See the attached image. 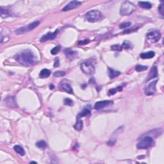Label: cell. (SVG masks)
I'll use <instances>...</instances> for the list:
<instances>
[{"label":"cell","instance_id":"1","mask_svg":"<svg viewBox=\"0 0 164 164\" xmlns=\"http://www.w3.org/2000/svg\"><path fill=\"white\" fill-rule=\"evenodd\" d=\"M15 60L24 66H31L37 61L35 54L30 50H24L18 53L15 56Z\"/></svg>","mask_w":164,"mask_h":164},{"label":"cell","instance_id":"2","mask_svg":"<svg viewBox=\"0 0 164 164\" xmlns=\"http://www.w3.org/2000/svg\"><path fill=\"white\" fill-rule=\"evenodd\" d=\"M136 10V6L132 2L125 1L122 3L120 8V14L121 15H129Z\"/></svg>","mask_w":164,"mask_h":164},{"label":"cell","instance_id":"3","mask_svg":"<svg viewBox=\"0 0 164 164\" xmlns=\"http://www.w3.org/2000/svg\"><path fill=\"white\" fill-rule=\"evenodd\" d=\"M143 138H140V141L136 144V147L139 149H146L150 147L155 144L153 138L150 136H142Z\"/></svg>","mask_w":164,"mask_h":164},{"label":"cell","instance_id":"4","mask_svg":"<svg viewBox=\"0 0 164 164\" xmlns=\"http://www.w3.org/2000/svg\"><path fill=\"white\" fill-rule=\"evenodd\" d=\"M39 24H40L39 21H34V22L31 23V24H28V25L26 26L19 28V29H18L15 31V33H16L17 34H18V35L25 34V33L28 32V31H31V30L35 29L36 27L38 26Z\"/></svg>","mask_w":164,"mask_h":164},{"label":"cell","instance_id":"5","mask_svg":"<svg viewBox=\"0 0 164 164\" xmlns=\"http://www.w3.org/2000/svg\"><path fill=\"white\" fill-rule=\"evenodd\" d=\"M101 16V12L97 10H92L89 11L85 15V18L87 21L91 23H94L98 21Z\"/></svg>","mask_w":164,"mask_h":164},{"label":"cell","instance_id":"6","mask_svg":"<svg viewBox=\"0 0 164 164\" xmlns=\"http://www.w3.org/2000/svg\"><path fill=\"white\" fill-rule=\"evenodd\" d=\"M82 71L87 74H92L94 73V65L90 62H83L80 65Z\"/></svg>","mask_w":164,"mask_h":164},{"label":"cell","instance_id":"7","mask_svg":"<svg viewBox=\"0 0 164 164\" xmlns=\"http://www.w3.org/2000/svg\"><path fill=\"white\" fill-rule=\"evenodd\" d=\"M161 37H162V35H161L160 32L158 30L151 31L147 33V39L151 43L157 42L161 39Z\"/></svg>","mask_w":164,"mask_h":164},{"label":"cell","instance_id":"8","mask_svg":"<svg viewBox=\"0 0 164 164\" xmlns=\"http://www.w3.org/2000/svg\"><path fill=\"white\" fill-rule=\"evenodd\" d=\"M124 131V126H121V127L118 128L113 133V134L112 135L111 137H110V140L108 142H107V144L109 146H114L115 144L117 142V138L119 136V135H120Z\"/></svg>","mask_w":164,"mask_h":164},{"label":"cell","instance_id":"9","mask_svg":"<svg viewBox=\"0 0 164 164\" xmlns=\"http://www.w3.org/2000/svg\"><path fill=\"white\" fill-rule=\"evenodd\" d=\"M158 80H155L151 82L150 83L147 85L146 86V87L145 88V94L147 96H151L153 95L156 92V85L157 83Z\"/></svg>","mask_w":164,"mask_h":164},{"label":"cell","instance_id":"10","mask_svg":"<svg viewBox=\"0 0 164 164\" xmlns=\"http://www.w3.org/2000/svg\"><path fill=\"white\" fill-rule=\"evenodd\" d=\"M59 88H60V90L69 93V94H73V90L72 89L71 86L70 85L69 83L66 81L65 80H62V81L60 82V84H59Z\"/></svg>","mask_w":164,"mask_h":164},{"label":"cell","instance_id":"11","mask_svg":"<svg viewBox=\"0 0 164 164\" xmlns=\"http://www.w3.org/2000/svg\"><path fill=\"white\" fill-rule=\"evenodd\" d=\"M81 3L78 1H72L70 3H69L65 7L63 8L62 11L63 12H66V11L74 9V8H77V7H80L81 5Z\"/></svg>","mask_w":164,"mask_h":164},{"label":"cell","instance_id":"12","mask_svg":"<svg viewBox=\"0 0 164 164\" xmlns=\"http://www.w3.org/2000/svg\"><path fill=\"white\" fill-rule=\"evenodd\" d=\"M58 30H56L54 32L51 33V32H49L47 33L46 35H44L42 37H41V39H40V41L42 42H44L47 41L49 40H53L56 38V36H57V33H58Z\"/></svg>","mask_w":164,"mask_h":164},{"label":"cell","instance_id":"13","mask_svg":"<svg viewBox=\"0 0 164 164\" xmlns=\"http://www.w3.org/2000/svg\"><path fill=\"white\" fill-rule=\"evenodd\" d=\"M113 103V102L111 100H104L101 101H98L94 105V108L96 110H100V109L103 108L105 107L106 106L110 105Z\"/></svg>","mask_w":164,"mask_h":164},{"label":"cell","instance_id":"14","mask_svg":"<svg viewBox=\"0 0 164 164\" xmlns=\"http://www.w3.org/2000/svg\"><path fill=\"white\" fill-rule=\"evenodd\" d=\"M4 102L7 105V106H8L10 108H15L18 107L15 97H13V96H8V97H7L6 99H5Z\"/></svg>","mask_w":164,"mask_h":164},{"label":"cell","instance_id":"15","mask_svg":"<svg viewBox=\"0 0 164 164\" xmlns=\"http://www.w3.org/2000/svg\"><path fill=\"white\" fill-rule=\"evenodd\" d=\"M156 77H158V69L156 66H153L151 69L150 72H149V74H148V77L147 78L146 81H149V80L155 78Z\"/></svg>","mask_w":164,"mask_h":164},{"label":"cell","instance_id":"16","mask_svg":"<svg viewBox=\"0 0 164 164\" xmlns=\"http://www.w3.org/2000/svg\"><path fill=\"white\" fill-rule=\"evenodd\" d=\"M91 114L90 109L89 108H85L81 112L79 113V114L77 116V119H80L83 117H89Z\"/></svg>","mask_w":164,"mask_h":164},{"label":"cell","instance_id":"17","mask_svg":"<svg viewBox=\"0 0 164 164\" xmlns=\"http://www.w3.org/2000/svg\"><path fill=\"white\" fill-rule=\"evenodd\" d=\"M108 76L110 77V79H113L115 78H116L117 76H119L121 74V73L118 70H116L110 68V67H108Z\"/></svg>","mask_w":164,"mask_h":164},{"label":"cell","instance_id":"18","mask_svg":"<svg viewBox=\"0 0 164 164\" xmlns=\"http://www.w3.org/2000/svg\"><path fill=\"white\" fill-rule=\"evenodd\" d=\"M155 53L152 51H148L146 53H142L140 54V58L142 59H149L155 57Z\"/></svg>","mask_w":164,"mask_h":164},{"label":"cell","instance_id":"19","mask_svg":"<svg viewBox=\"0 0 164 164\" xmlns=\"http://www.w3.org/2000/svg\"><path fill=\"white\" fill-rule=\"evenodd\" d=\"M64 53L66 55V57H68L69 58H73L74 57H75V56L76 55V52H75L74 51H73L70 49H65L64 50Z\"/></svg>","mask_w":164,"mask_h":164},{"label":"cell","instance_id":"20","mask_svg":"<svg viewBox=\"0 0 164 164\" xmlns=\"http://www.w3.org/2000/svg\"><path fill=\"white\" fill-rule=\"evenodd\" d=\"M50 74H51V72L50 70L47 69H44L40 73L39 77L41 78H48Z\"/></svg>","mask_w":164,"mask_h":164},{"label":"cell","instance_id":"21","mask_svg":"<svg viewBox=\"0 0 164 164\" xmlns=\"http://www.w3.org/2000/svg\"><path fill=\"white\" fill-rule=\"evenodd\" d=\"M83 121L81 120L80 119H77V121L75 124L74 125V128L75 129L76 131H81L82 128H83Z\"/></svg>","mask_w":164,"mask_h":164},{"label":"cell","instance_id":"22","mask_svg":"<svg viewBox=\"0 0 164 164\" xmlns=\"http://www.w3.org/2000/svg\"><path fill=\"white\" fill-rule=\"evenodd\" d=\"M139 5L141 8H146V9H150L152 7V5L151 3L147 1H139Z\"/></svg>","mask_w":164,"mask_h":164},{"label":"cell","instance_id":"23","mask_svg":"<svg viewBox=\"0 0 164 164\" xmlns=\"http://www.w3.org/2000/svg\"><path fill=\"white\" fill-rule=\"evenodd\" d=\"M0 15L2 18H6L10 15V12L8 10L3 8L2 7L0 8Z\"/></svg>","mask_w":164,"mask_h":164},{"label":"cell","instance_id":"24","mask_svg":"<svg viewBox=\"0 0 164 164\" xmlns=\"http://www.w3.org/2000/svg\"><path fill=\"white\" fill-rule=\"evenodd\" d=\"M14 149L15 150V151L18 153L19 155H21V156H24V154H25V152H24V150L23 149V148L21 146H19V145H16L14 147Z\"/></svg>","mask_w":164,"mask_h":164},{"label":"cell","instance_id":"25","mask_svg":"<svg viewBox=\"0 0 164 164\" xmlns=\"http://www.w3.org/2000/svg\"><path fill=\"white\" fill-rule=\"evenodd\" d=\"M36 146L40 149H45L47 147V143L44 140H41L36 143Z\"/></svg>","mask_w":164,"mask_h":164},{"label":"cell","instance_id":"26","mask_svg":"<svg viewBox=\"0 0 164 164\" xmlns=\"http://www.w3.org/2000/svg\"><path fill=\"white\" fill-rule=\"evenodd\" d=\"M122 48L124 49H130L133 47V45L132 44V43L129 41H125L123 42V44H122Z\"/></svg>","mask_w":164,"mask_h":164},{"label":"cell","instance_id":"27","mask_svg":"<svg viewBox=\"0 0 164 164\" xmlns=\"http://www.w3.org/2000/svg\"><path fill=\"white\" fill-rule=\"evenodd\" d=\"M122 89H123V87H118L116 89H111L109 90L108 94L109 95H114L117 92V91H121Z\"/></svg>","mask_w":164,"mask_h":164},{"label":"cell","instance_id":"28","mask_svg":"<svg viewBox=\"0 0 164 164\" xmlns=\"http://www.w3.org/2000/svg\"><path fill=\"white\" fill-rule=\"evenodd\" d=\"M147 69V66H144V65H137L135 67V70L137 72H140L142 70H146Z\"/></svg>","mask_w":164,"mask_h":164},{"label":"cell","instance_id":"29","mask_svg":"<svg viewBox=\"0 0 164 164\" xmlns=\"http://www.w3.org/2000/svg\"><path fill=\"white\" fill-rule=\"evenodd\" d=\"M64 104L65 105H67V106H73L74 105V103H73V101L72 100H70L69 98H65L64 99Z\"/></svg>","mask_w":164,"mask_h":164},{"label":"cell","instance_id":"30","mask_svg":"<svg viewBox=\"0 0 164 164\" xmlns=\"http://www.w3.org/2000/svg\"><path fill=\"white\" fill-rule=\"evenodd\" d=\"M60 49H61V47H60V46H57L53 47L51 51V54H53V55H55V54H58L59 51H60Z\"/></svg>","mask_w":164,"mask_h":164},{"label":"cell","instance_id":"31","mask_svg":"<svg viewBox=\"0 0 164 164\" xmlns=\"http://www.w3.org/2000/svg\"><path fill=\"white\" fill-rule=\"evenodd\" d=\"M158 10H159L160 14L163 16L164 15V1H161V4L160 5L159 8H158Z\"/></svg>","mask_w":164,"mask_h":164},{"label":"cell","instance_id":"32","mask_svg":"<svg viewBox=\"0 0 164 164\" xmlns=\"http://www.w3.org/2000/svg\"><path fill=\"white\" fill-rule=\"evenodd\" d=\"M131 25H132V23L131 22H125L121 24L120 26H119V28L121 29H124V28H128V27L131 26Z\"/></svg>","mask_w":164,"mask_h":164},{"label":"cell","instance_id":"33","mask_svg":"<svg viewBox=\"0 0 164 164\" xmlns=\"http://www.w3.org/2000/svg\"><path fill=\"white\" fill-rule=\"evenodd\" d=\"M65 74V73L64 71H56L53 73V76L54 77H61V76H64Z\"/></svg>","mask_w":164,"mask_h":164},{"label":"cell","instance_id":"34","mask_svg":"<svg viewBox=\"0 0 164 164\" xmlns=\"http://www.w3.org/2000/svg\"><path fill=\"white\" fill-rule=\"evenodd\" d=\"M112 50H114V51H121L123 48H122L121 46L119 45V44H116V45H113L111 46Z\"/></svg>","mask_w":164,"mask_h":164},{"label":"cell","instance_id":"35","mask_svg":"<svg viewBox=\"0 0 164 164\" xmlns=\"http://www.w3.org/2000/svg\"><path fill=\"white\" fill-rule=\"evenodd\" d=\"M140 26L138 27L137 25L135 27V28H132V29H128V30H126L124 31V34H129V33H131V32H133V31H136V30H138V28H140Z\"/></svg>","mask_w":164,"mask_h":164},{"label":"cell","instance_id":"36","mask_svg":"<svg viewBox=\"0 0 164 164\" xmlns=\"http://www.w3.org/2000/svg\"><path fill=\"white\" fill-rule=\"evenodd\" d=\"M90 42V41L89 40H84V41H80L78 42V44L80 46H81V45H85V44H88V43Z\"/></svg>","mask_w":164,"mask_h":164},{"label":"cell","instance_id":"37","mask_svg":"<svg viewBox=\"0 0 164 164\" xmlns=\"http://www.w3.org/2000/svg\"><path fill=\"white\" fill-rule=\"evenodd\" d=\"M59 65V61H58V58H56L55 61H54V67H57Z\"/></svg>","mask_w":164,"mask_h":164},{"label":"cell","instance_id":"38","mask_svg":"<svg viewBox=\"0 0 164 164\" xmlns=\"http://www.w3.org/2000/svg\"><path fill=\"white\" fill-rule=\"evenodd\" d=\"M50 89H54V85H50Z\"/></svg>","mask_w":164,"mask_h":164},{"label":"cell","instance_id":"39","mask_svg":"<svg viewBox=\"0 0 164 164\" xmlns=\"http://www.w3.org/2000/svg\"><path fill=\"white\" fill-rule=\"evenodd\" d=\"M30 163H37V162H30Z\"/></svg>","mask_w":164,"mask_h":164}]
</instances>
